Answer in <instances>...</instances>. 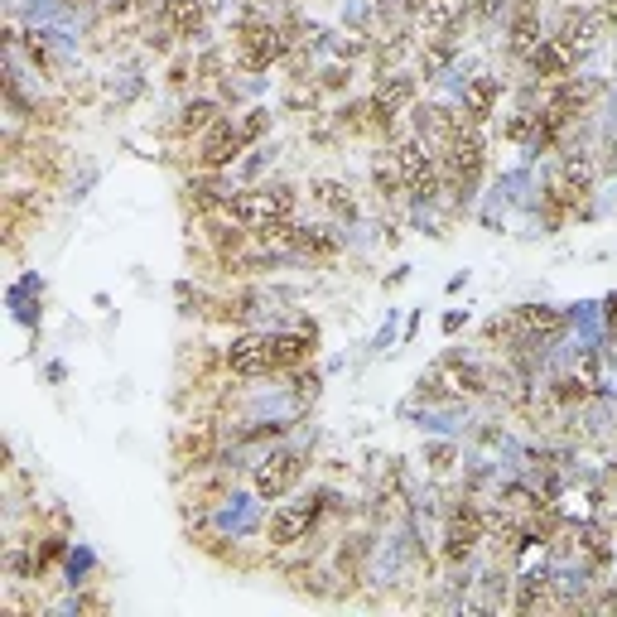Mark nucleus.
Listing matches in <instances>:
<instances>
[{"mask_svg": "<svg viewBox=\"0 0 617 617\" xmlns=\"http://www.w3.org/2000/svg\"><path fill=\"white\" fill-rule=\"evenodd\" d=\"M217 121H222V107H217L213 97H198V102H188V107L179 111V131H184V135L213 131Z\"/></svg>", "mask_w": 617, "mask_h": 617, "instance_id": "nucleus-21", "label": "nucleus"}, {"mask_svg": "<svg viewBox=\"0 0 617 617\" xmlns=\"http://www.w3.org/2000/svg\"><path fill=\"white\" fill-rule=\"evenodd\" d=\"M410 10H415V20H420L425 34L444 39L449 29H458V20H463L473 5H468V0H410Z\"/></svg>", "mask_w": 617, "mask_h": 617, "instance_id": "nucleus-12", "label": "nucleus"}, {"mask_svg": "<svg viewBox=\"0 0 617 617\" xmlns=\"http://www.w3.org/2000/svg\"><path fill=\"white\" fill-rule=\"evenodd\" d=\"M487 531V516L468 497L463 502H454V511H449V521H444V560L449 564H468L473 560V550H478V540H483Z\"/></svg>", "mask_w": 617, "mask_h": 617, "instance_id": "nucleus-5", "label": "nucleus"}, {"mask_svg": "<svg viewBox=\"0 0 617 617\" xmlns=\"http://www.w3.org/2000/svg\"><path fill=\"white\" fill-rule=\"evenodd\" d=\"M497 102H502V78H492V73H483V78H473L468 87H463V116L473 121V126H483L487 116H497Z\"/></svg>", "mask_w": 617, "mask_h": 617, "instance_id": "nucleus-13", "label": "nucleus"}, {"mask_svg": "<svg viewBox=\"0 0 617 617\" xmlns=\"http://www.w3.org/2000/svg\"><path fill=\"white\" fill-rule=\"evenodd\" d=\"M179 454H184V463H193V468H208V463H213V454H217V434L208 430V425H198L193 434H184Z\"/></svg>", "mask_w": 617, "mask_h": 617, "instance_id": "nucleus-23", "label": "nucleus"}, {"mask_svg": "<svg viewBox=\"0 0 617 617\" xmlns=\"http://www.w3.org/2000/svg\"><path fill=\"white\" fill-rule=\"evenodd\" d=\"M516 613H536V608H545V603H555V579L550 574H526L521 584H516Z\"/></svg>", "mask_w": 617, "mask_h": 617, "instance_id": "nucleus-20", "label": "nucleus"}, {"mask_svg": "<svg viewBox=\"0 0 617 617\" xmlns=\"http://www.w3.org/2000/svg\"><path fill=\"white\" fill-rule=\"evenodd\" d=\"M222 367L242 381H256V376H270L275 362H270V338L266 333H237L227 348H222Z\"/></svg>", "mask_w": 617, "mask_h": 617, "instance_id": "nucleus-8", "label": "nucleus"}, {"mask_svg": "<svg viewBox=\"0 0 617 617\" xmlns=\"http://www.w3.org/2000/svg\"><path fill=\"white\" fill-rule=\"evenodd\" d=\"M63 5H92V0H63Z\"/></svg>", "mask_w": 617, "mask_h": 617, "instance_id": "nucleus-37", "label": "nucleus"}, {"mask_svg": "<svg viewBox=\"0 0 617 617\" xmlns=\"http://www.w3.org/2000/svg\"><path fill=\"white\" fill-rule=\"evenodd\" d=\"M550 39H555L560 49H569V58H584V54H589V49H593V44H598V29H593V20H589V15H579V10H569V15H564V20H560V29H555Z\"/></svg>", "mask_w": 617, "mask_h": 617, "instance_id": "nucleus-15", "label": "nucleus"}, {"mask_svg": "<svg viewBox=\"0 0 617 617\" xmlns=\"http://www.w3.org/2000/svg\"><path fill=\"white\" fill-rule=\"evenodd\" d=\"M203 20H208L203 0H164V29H169L174 39H198V34H203Z\"/></svg>", "mask_w": 617, "mask_h": 617, "instance_id": "nucleus-14", "label": "nucleus"}, {"mask_svg": "<svg viewBox=\"0 0 617 617\" xmlns=\"http://www.w3.org/2000/svg\"><path fill=\"white\" fill-rule=\"evenodd\" d=\"M564 309H550V304H521L516 309V328L521 333H531V338H555L564 333Z\"/></svg>", "mask_w": 617, "mask_h": 617, "instance_id": "nucleus-17", "label": "nucleus"}, {"mask_svg": "<svg viewBox=\"0 0 617 617\" xmlns=\"http://www.w3.org/2000/svg\"><path fill=\"white\" fill-rule=\"evenodd\" d=\"M295 391H299V401H304V396H314V391H319V376L299 367V372H295Z\"/></svg>", "mask_w": 617, "mask_h": 617, "instance_id": "nucleus-30", "label": "nucleus"}, {"mask_svg": "<svg viewBox=\"0 0 617 617\" xmlns=\"http://www.w3.org/2000/svg\"><path fill=\"white\" fill-rule=\"evenodd\" d=\"M309 193H314V203L328 208L338 222H357V198H352V188L343 184V179H314Z\"/></svg>", "mask_w": 617, "mask_h": 617, "instance_id": "nucleus-16", "label": "nucleus"}, {"mask_svg": "<svg viewBox=\"0 0 617 617\" xmlns=\"http://www.w3.org/2000/svg\"><path fill=\"white\" fill-rule=\"evenodd\" d=\"M323 502H328V497H304V502L275 507L270 511V521H266V540L275 545V550H295V545H304V540L314 536V526H319Z\"/></svg>", "mask_w": 617, "mask_h": 617, "instance_id": "nucleus-4", "label": "nucleus"}, {"mask_svg": "<svg viewBox=\"0 0 617 617\" xmlns=\"http://www.w3.org/2000/svg\"><path fill=\"white\" fill-rule=\"evenodd\" d=\"M593 391V381H584V376H560L555 386H550V401L555 405H584Z\"/></svg>", "mask_w": 617, "mask_h": 617, "instance_id": "nucleus-25", "label": "nucleus"}, {"mask_svg": "<svg viewBox=\"0 0 617 617\" xmlns=\"http://www.w3.org/2000/svg\"><path fill=\"white\" fill-rule=\"evenodd\" d=\"M444 372L454 381L458 396H487L492 391V376L478 367V362H458V357H444Z\"/></svg>", "mask_w": 617, "mask_h": 617, "instance_id": "nucleus-19", "label": "nucleus"}, {"mask_svg": "<svg viewBox=\"0 0 617 617\" xmlns=\"http://www.w3.org/2000/svg\"><path fill=\"white\" fill-rule=\"evenodd\" d=\"M608 323H613V328H617V295L608 299Z\"/></svg>", "mask_w": 617, "mask_h": 617, "instance_id": "nucleus-36", "label": "nucleus"}, {"mask_svg": "<svg viewBox=\"0 0 617 617\" xmlns=\"http://www.w3.org/2000/svg\"><path fill=\"white\" fill-rule=\"evenodd\" d=\"M415 107V78L410 73H391V78H381V87L372 92V102H367V116H372V126L381 135L396 131V121H401V111Z\"/></svg>", "mask_w": 617, "mask_h": 617, "instance_id": "nucleus-7", "label": "nucleus"}, {"mask_svg": "<svg viewBox=\"0 0 617 617\" xmlns=\"http://www.w3.org/2000/svg\"><path fill=\"white\" fill-rule=\"evenodd\" d=\"M420 401H449V391H444L439 372H434V376H420Z\"/></svg>", "mask_w": 617, "mask_h": 617, "instance_id": "nucleus-28", "label": "nucleus"}, {"mask_svg": "<svg viewBox=\"0 0 617 617\" xmlns=\"http://www.w3.org/2000/svg\"><path fill=\"white\" fill-rule=\"evenodd\" d=\"M372 184L381 198H401L405 193V174H401V164H396V155H376L372 160Z\"/></svg>", "mask_w": 617, "mask_h": 617, "instance_id": "nucleus-22", "label": "nucleus"}, {"mask_svg": "<svg viewBox=\"0 0 617 617\" xmlns=\"http://www.w3.org/2000/svg\"><path fill=\"white\" fill-rule=\"evenodd\" d=\"M348 78L352 73H343V68H328V73H323V87H343Z\"/></svg>", "mask_w": 617, "mask_h": 617, "instance_id": "nucleus-32", "label": "nucleus"}, {"mask_svg": "<svg viewBox=\"0 0 617 617\" xmlns=\"http://www.w3.org/2000/svg\"><path fill=\"white\" fill-rule=\"evenodd\" d=\"M463 323H468V314H449V319H444V333H458Z\"/></svg>", "mask_w": 617, "mask_h": 617, "instance_id": "nucleus-34", "label": "nucleus"}, {"mask_svg": "<svg viewBox=\"0 0 617 617\" xmlns=\"http://www.w3.org/2000/svg\"><path fill=\"white\" fill-rule=\"evenodd\" d=\"M603 20H608V25H617V0H603Z\"/></svg>", "mask_w": 617, "mask_h": 617, "instance_id": "nucleus-35", "label": "nucleus"}, {"mask_svg": "<svg viewBox=\"0 0 617 617\" xmlns=\"http://www.w3.org/2000/svg\"><path fill=\"white\" fill-rule=\"evenodd\" d=\"M304 468H309L304 454H295V449H275V454H266L261 463H256L251 492H256L261 502H285V497L304 483Z\"/></svg>", "mask_w": 617, "mask_h": 617, "instance_id": "nucleus-3", "label": "nucleus"}, {"mask_svg": "<svg viewBox=\"0 0 617 617\" xmlns=\"http://www.w3.org/2000/svg\"><path fill=\"white\" fill-rule=\"evenodd\" d=\"M266 116H270V111H251V116H246V121H242V135H246V140H256V135L266 131Z\"/></svg>", "mask_w": 617, "mask_h": 617, "instance_id": "nucleus-29", "label": "nucleus"}, {"mask_svg": "<svg viewBox=\"0 0 617 617\" xmlns=\"http://www.w3.org/2000/svg\"><path fill=\"white\" fill-rule=\"evenodd\" d=\"M425 463H430V473H449L458 463V449L454 444H425Z\"/></svg>", "mask_w": 617, "mask_h": 617, "instance_id": "nucleus-27", "label": "nucleus"}, {"mask_svg": "<svg viewBox=\"0 0 617 617\" xmlns=\"http://www.w3.org/2000/svg\"><path fill=\"white\" fill-rule=\"evenodd\" d=\"M526 68H531V78L545 82V87H555V82L574 78V58H569V49H560L555 39H540L536 49L526 54Z\"/></svg>", "mask_w": 617, "mask_h": 617, "instance_id": "nucleus-11", "label": "nucleus"}, {"mask_svg": "<svg viewBox=\"0 0 617 617\" xmlns=\"http://www.w3.org/2000/svg\"><path fill=\"white\" fill-rule=\"evenodd\" d=\"M270 338V362H275V372H299V367H309V357H314V323L309 328H280V333H266Z\"/></svg>", "mask_w": 617, "mask_h": 617, "instance_id": "nucleus-10", "label": "nucleus"}, {"mask_svg": "<svg viewBox=\"0 0 617 617\" xmlns=\"http://www.w3.org/2000/svg\"><path fill=\"white\" fill-rule=\"evenodd\" d=\"M295 251H304V256H333V251H338V237H333L328 227H299Z\"/></svg>", "mask_w": 617, "mask_h": 617, "instance_id": "nucleus-24", "label": "nucleus"}, {"mask_svg": "<svg viewBox=\"0 0 617 617\" xmlns=\"http://www.w3.org/2000/svg\"><path fill=\"white\" fill-rule=\"evenodd\" d=\"M232 44H237V58H242L246 73H266L270 63H280V58H285V49H290V39L280 34V25H270V20H261V15H246V20H237V29H232Z\"/></svg>", "mask_w": 617, "mask_h": 617, "instance_id": "nucleus-2", "label": "nucleus"}, {"mask_svg": "<svg viewBox=\"0 0 617 617\" xmlns=\"http://www.w3.org/2000/svg\"><path fill=\"white\" fill-rule=\"evenodd\" d=\"M593 179H598V169H593L589 155L564 160L560 174H555V184H550V208H579L593 193Z\"/></svg>", "mask_w": 617, "mask_h": 617, "instance_id": "nucleus-9", "label": "nucleus"}, {"mask_svg": "<svg viewBox=\"0 0 617 617\" xmlns=\"http://www.w3.org/2000/svg\"><path fill=\"white\" fill-rule=\"evenodd\" d=\"M188 82V63H174V73H169V87H184Z\"/></svg>", "mask_w": 617, "mask_h": 617, "instance_id": "nucleus-33", "label": "nucleus"}, {"mask_svg": "<svg viewBox=\"0 0 617 617\" xmlns=\"http://www.w3.org/2000/svg\"><path fill=\"white\" fill-rule=\"evenodd\" d=\"M536 44H540V20H536V10H531V5H521V10L511 15V25H507V49L516 58H526Z\"/></svg>", "mask_w": 617, "mask_h": 617, "instance_id": "nucleus-18", "label": "nucleus"}, {"mask_svg": "<svg viewBox=\"0 0 617 617\" xmlns=\"http://www.w3.org/2000/svg\"><path fill=\"white\" fill-rule=\"evenodd\" d=\"M584 555H589L593 564H608V560H613V545H608V536H603L598 526H589V531H584Z\"/></svg>", "mask_w": 617, "mask_h": 617, "instance_id": "nucleus-26", "label": "nucleus"}, {"mask_svg": "<svg viewBox=\"0 0 617 617\" xmlns=\"http://www.w3.org/2000/svg\"><path fill=\"white\" fill-rule=\"evenodd\" d=\"M217 213L227 222H237L246 232H261L275 217H295V188L275 184V188H242V193H227Z\"/></svg>", "mask_w": 617, "mask_h": 617, "instance_id": "nucleus-1", "label": "nucleus"}, {"mask_svg": "<svg viewBox=\"0 0 617 617\" xmlns=\"http://www.w3.org/2000/svg\"><path fill=\"white\" fill-rule=\"evenodd\" d=\"M29 58H34V68H49V49L39 44V34H29Z\"/></svg>", "mask_w": 617, "mask_h": 617, "instance_id": "nucleus-31", "label": "nucleus"}, {"mask_svg": "<svg viewBox=\"0 0 617 617\" xmlns=\"http://www.w3.org/2000/svg\"><path fill=\"white\" fill-rule=\"evenodd\" d=\"M246 145H251V140L242 135V121H227V116H222L213 131H203V145H198L193 160H198L203 174H222V169H232V164L242 160Z\"/></svg>", "mask_w": 617, "mask_h": 617, "instance_id": "nucleus-6", "label": "nucleus"}]
</instances>
